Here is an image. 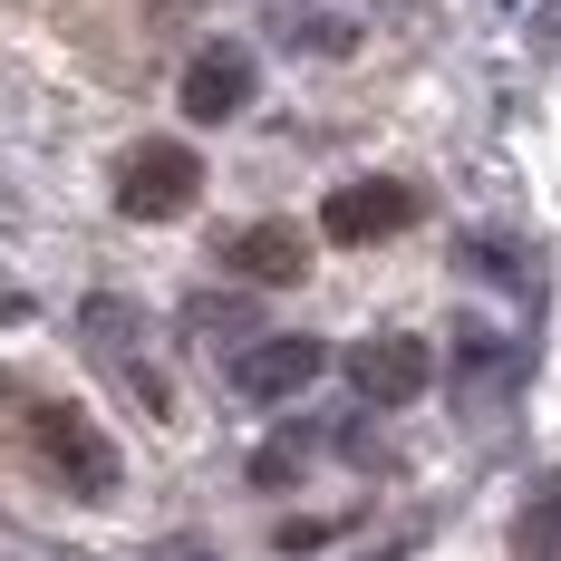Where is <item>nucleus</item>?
<instances>
[{
	"mask_svg": "<svg viewBox=\"0 0 561 561\" xmlns=\"http://www.w3.org/2000/svg\"><path fill=\"white\" fill-rule=\"evenodd\" d=\"M30 455L49 465L58 484L78 494V504H107L116 484H126V465H116V436L88 416V407H68V397H30Z\"/></svg>",
	"mask_w": 561,
	"mask_h": 561,
	"instance_id": "nucleus-1",
	"label": "nucleus"
},
{
	"mask_svg": "<svg viewBox=\"0 0 561 561\" xmlns=\"http://www.w3.org/2000/svg\"><path fill=\"white\" fill-rule=\"evenodd\" d=\"M224 272L242 290H290V280H310V232L262 214V224H232L224 232Z\"/></svg>",
	"mask_w": 561,
	"mask_h": 561,
	"instance_id": "nucleus-6",
	"label": "nucleus"
},
{
	"mask_svg": "<svg viewBox=\"0 0 561 561\" xmlns=\"http://www.w3.org/2000/svg\"><path fill=\"white\" fill-rule=\"evenodd\" d=\"M184 339H232V348H252V300L242 290H204V300H184Z\"/></svg>",
	"mask_w": 561,
	"mask_h": 561,
	"instance_id": "nucleus-10",
	"label": "nucleus"
},
{
	"mask_svg": "<svg viewBox=\"0 0 561 561\" xmlns=\"http://www.w3.org/2000/svg\"><path fill=\"white\" fill-rule=\"evenodd\" d=\"M330 368V348L320 339H300V330H280V339H252L242 358H232V388L252 397V407H290V397L310 388Z\"/></svg>",
	"mask_w": 561,
	"mask_h": 561,
	"instance_id": "nucleus-7",
	"label": "nucleus"
},
{
	"mask_svg": "<svg viewBox=\"0 0 561 561\" xmlns=\"http://www.w3.org/2000/svg\"><path fill=\"white\" fill-rule=\"evenodd\" d=\"M513 561H561V474H542L513 513Z\"/></svg>",
	"mask_w": 561,
	"mask_h": 561,
	"instance_id": "nucleus-9",
	"label": "nucleus"
},
{
	"mask_svg": "<svg viewBox=\"0 0 561 561\" xmlns=\"http://www.w3.org/2000/svg\"><path fill=\"white\" fill-rule=\"evenodd\" d=\"M252 88H262L252 49H242V39H204V49L184 58V88H174V98H184L194 126H232V116L252 107Z\"/></svg>",
	"mask_w": 561,
	"mask_h": 561,
	"instance_id": "nucleus-5",
	"label": "nucleus"
},
{
	"mask_svg": "<svg viewBox=\"0 0 561 561\" xmlns=\"http://www.w3.org/2000/svg\"><path fill=\"white\" fill-rule=\"evenodd\" d=\"M426 388H436L426 339L388 330V339H358V348H348V397H358V407H416Z\"/></svg>",
	"mask_w": 561,
	"mask_h": 561,
	"instance_id": "nucleus-4",
	"label": "nucleus"
},
{
	"mask_svg": "<svg viewBox=\"0 0 561 561\" xmlns=\"http://www.w3.org/2000/svg\"><path fill=\"white\" fill-rule=\"evenodd\" d=\"M194 204H204V156L184 136H146V146L116 156V214L126 224H174Z\"/></svg>",
	"mask_w": 561,
	"mask_h": 561,
	"instance_id": "nucleus-2",
	"label": "nucleus"
},
{
	"mask_svg": "<svg viewBox=\"0 0 561 561\" xmlns=\"http://www.w3.org/2000/svg\"><path fill=\"white\" fill-rule=\"evenodd\" d=\"M320 436H330V426H280V446L252 455V484H300L310 455H320Z\"/></svg>",
	"mask_w": 561,
	"mask_h": 561,
	"instance_id": "nucleus-11",
	"label": "nucleus"
},
{
	"mask_svg": "<svg viewBox=\"0 0 561 561\" xmlns=\"http://www.w3.org/2000/svg\"><path fill=\"white\" fill-rule=\"evenodd\" d=\"M78 330H88V348H98V368H126L146 407H165V378L146 368V310H136V300H107V290H98V300L78 310Z\"/></svg>",
	"mask_w": 561,
	"mask_h": 561,
	"instance_id": "nucleus-8",
	"label": "nucleus"
},
{
	"mask_svg": "<svg viewBox=\"0 0 561 561\" xmlns=\"http://www.w3.org/2000/svg\"><path fill=\"white\" fill-rule=\"evenodd\" d=\"M416 214H426L416 184H397V174H348L330 204H320V232H330L339 252H368V242H397Z\"/></svg>",
	"mask_w": 561,
	"mask_h": 561,
	"instance_id": "nucleus-3",
	"label": "nucleus"
}]
</instances>
